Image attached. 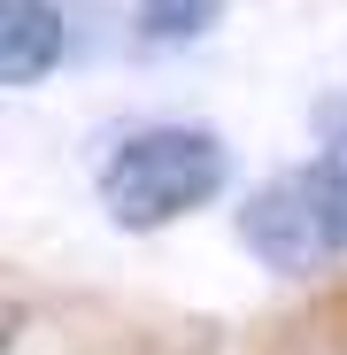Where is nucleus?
I'll return each instance as SVG.
<instances>
[{"mask_svg":"<svg viewBox=\"0 0 347 355\" xmlns=\"http://www.w3.org/2000/svg\"><path fill=\"white\" fill-rule=\"evenodd\" d=\"M231 178V147L201 124H147L132 139H116L100 162V209L124 232H162L193 209H208Z\"/></svg>","mask_w":347,"mask_h":355,"instance_id":"f257e3e1","label":"nucleus"},{"mask_svg":"<svg viewBox=\"0 0 347 355\" xmlns=\"http://www.w3.org/2000/svg\"><path fill=\"white\" fill-rule=\"evenodd\" d=\"M240 248L278 278H309V270L339 263L347 255V178L324 155L301 170H278L240 209Z\"/></svg>","mask_w":347,"mask_h":355,"instance_id":"f03ea898","label":"nucleus"},{"mask_svg":"<svg viewBox=\"0 0 347 355\" xmlns=\"http://www.w3.org/2000/svg\"><path fill=\"white\" fill-rule=\"evenodd\" d=\"M70 54V24L54 0H0V78L16 93L24 85H46Z\"/></svg>","mask_w":347,"mask_h":355,"instance_id":"7ed1b4c3","label":"nucleus"},{"mask_svg":"<svg viewBox=\"0 0 347 355\" xmlns=\"http://www.w3.org/2000/svg\"><path fill=\"white\" fill-rule=\"evenodd\" d=\"M224 16V0H139V31L162 39V46H186V39H208Z\"/></svg>","mask_w":347,"mask_h":355,"instance_id":"20e7f679","label":"nucleus"},{"mask_svg":"<svg viewBox=\"0 0 347 355\" xmlns=\"http://www.w3.org/2000/svg\"><path fill=\"white\" fill-rule=\"evenodd\" d=\"M317 155L347 178V101H317Z\"/></svg>","mask_w":347,"mask_h":355,"instance_id":"39448f33","label":"nucleus"}]
</instances>
